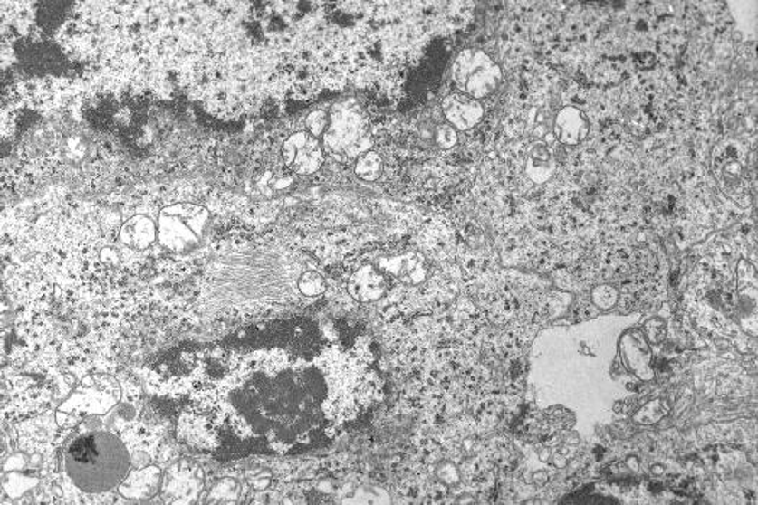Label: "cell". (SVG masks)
Listing matches in <instances>:
<instances>
[{"instance_id":"cell-2","label":"cell","mask_w":758,"mask_h":505,"mask_svg":"<svg viewBox=\"0 0 758 505\" xmlns=\"http://www.w3.org/2000/svg\"><path fill=\"white\" fill-rule=\"evenodd\" d=\"M143 449L126 438L125 431L114 426L82 429L68 441L62 456V475L65 484L82 495L101 497L113 494L139 468L138 459Z\"/></svg>"},{"instance_id":"cell-6","label":"cell","mask_w":758,"mask_h":505,"mask_svg":"<svg viewBox=\"0 0 758 505\" xmlns=\"http://www.w3.org/2000/svg\"><path fill=\"white\" fill-rule=\"evenodd\" d=\"M347 291L357 302H378L388 292V281L380 267L363 264L350 276Z\"/></svg>"},{"instance_id":"cell-4","label":"cell","mask_w":758,"mask_h":505,"mask_svg":"<svg viewBox=\"0 0 758 505\" xmlns=\"http://www.w3.org/2000/svg\"><path fill=\"white\" fill-rule=\"evenodd\" d=\"M206 213L201 206L177 205L162 211L159 218V240L168 249L187 252L200 240Z\"/></svg>"},{"instance_id":"cell-13","label":"cell","mask_w":758,"mask_h":505,"mask_svg":"<svg viewBox=\"0 0 758 505\" xmlns=\"http://www.w3.org/2000/svg\"><path fill=\"white\" fill-rule=\"evenodd\" d=\"M298 289L306 298H318L327 291V281L318 272L308 271L298 279Z\"/></svg>"},{"instance_id":"cell-11","label":"cell","mask_w":758,"mask_h":505,"mask_svg":"<svg viewBox=\"0 0 758 505\" xmlns=\"http://www.w3.org/2000/svg\"><path fill=\"white\" fill-rule=\"evenodd\" d=\"M389 269L408 285H419L427 281V260L417 252H409L399 259L392 260Z\"/></svg>"},{"instance_id":"cell-8","label":"cell","mask_w":758,"mask_h":505,"mask_svg":"<svg viewBox=\"0 0 758 505\" xmlns=\"http://www.w3.org/2000/svg\"><path fill=\"white\" fill-rule=\"evenodd\" d=\"M553 132L559 142L573 147L587 139L590 123L584 113L578 110L577 107H563L562 110H559L556 114Z\"/></svg>"},{"instance_id":"cell-14","label":"cell","mask_w":758,"mask_h":505,"mask_svg":"<svg viewBox=\"0 0 758 505\" xmlns=\"http://www.w3.org/2000/svg\"><path fill=\"white\" fill-rule=\"evenodd\" d=\"M305 125L306 132H310L311 135L315 136L318 139L330 128V118H328V114L325 111H312L306 118Z\"/></svg>"},{"instance_id":"cell-9","label":"cell","mask_w":758,"mask_h":505,"mask_svg":"<svg viewBox=\"0 0 758 505\" xmlns=\"http://www.w3.org/2000/svg\"><path fill=\"white\" fill-rule=\"evenodd\" d=\"M555 159L545 142L532 143L526 153L527 176L536 184L548 181L553 175Z\"/></svg>"},{"instance_id":"cell-5","label":"cell","mask_w":758,"mask_h":505,"mask_svg":"<svg viewBox=\"0 0 758 505\" xmlns=\"http://www.w3.org/2000/svg\"><path fill=\"white\" fill-rule=\"evenodd\" d=\"M282 157L291 171L300 175L317 172L324 160L320 140L310 132H296L282 145Z\"/></svg>"},{"instance_id":"cell-3","label":"cell","mask_w":758,"mask_h":505,"mask_svg":"<svg viewBox=\"0 0 758 505\" xmlns=\"http://www.w3.org/2000/svg\"><path fill=\"white\" fill-rule=\"evenodd\" d=\"M502 80V68L485 51L468 48L461 51L454 61L453 81L458 93L473 97L475 100L495 93Z\"/></svg>"},{"instance_id":"cell-15","label":"cell","mask_w":758,"mask_h":505,"mask_svg":"<svg viewBox=\"0 0 758 505\" xmlns=\"http://www.w3.org/2000/svg\"><path fill=\"white\" fill-rule=\"evenodd\" d=\"M435 139L441 149H453L458 143V133L451 125H441L437 129Z\"/></svg>"},{"instance_id":"cell-10","label":"cell","mask_w":758,"mask_h":505,"mask_svg":"<svg viewBox=\"0 0 758 505\" xmlns=\"http://www.w3.org/2000/svg\"><path fill=\"white\" fill-rule=\"evenodd\" d=\"M157 230L153 221L143 215L130 218L120 230V240L126 246L133 249L143 250L150 246L155 240Z\"/></svg>"},{"instance_id":"cell-7","label":"cell","mask_w":758,"mask_h":505,"mask_svg":"<svg viewBox=\"0 0 758 505\" xmlns=\"http://www.w3.org/2000/svg\"><path fill=\"white\" fill-rule=\"evenodd\" d=\"M442 111L446 121L456 130H470L485 118V107L473 97L463 93L449 94L442 101Z\"/></svg>"},{"instance_id":"cell-1","label":"cell","mask_w":758,"mask_h":505,"mask_svg":"<svg viewBox=\"0 0 758 505\" xmlns=\"http://www.w3.org/2000/svg\"><path fill=\"white\" fill-rule=\"evenodd\" d=\"M210 358L193 402L218 448L303 451L335 438L383 395L370 351L357 344L313 356L274 347Z\"/></svg>"},{"instance_id":"cell-16","label":"cell","mask_w":758,"mask_h":505,"mask_svg":"<svg viewBox=\"0 0 758 505\" xmlns=\"http://www.w3.org/2000/svg\"><path fill=\"white\" fill-rule=\"evenodd\" d=\"M592 298L601 310H609L617 302V291L611 286H600L595 289Z\"/></svg>"},{"instance_id":"cell-12","label":"cell","mask_w":758,"mask_h":505,"mask_svg":"<svg viewBox=\"0 0 758 505\" xmlns=\"http://www.w3.org/2000/svg\"><path fill=\"white\" fill-rule=\"evenodd\" d=\"M383 159L376 150H364L357 157L354 172L360 179L366 182H374L380 179L383 174Z\"/></svg>"}]
</instances>
